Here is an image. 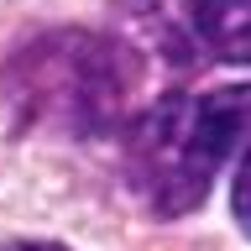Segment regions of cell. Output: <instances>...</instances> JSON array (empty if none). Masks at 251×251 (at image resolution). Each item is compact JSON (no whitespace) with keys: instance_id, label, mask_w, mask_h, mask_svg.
I'll return each mask as SVG.
<instances>
[{"instance_id":"3","label":"cell","mask_w":251,"mask_h":251,"mask_svg":"<svg viewBox=\"0 0 251 251\" xmlns=\"http://www.w3.org/2000/svg\"><path fill=\"white\" fill-rule=\"evenodd\" d=\"M188 26L220 63H251V0H188Z\"/></svg>"},{"instance_id":"2","label":"cell","mask_w":251,"mask_h":251,"mask_svg":"<svg viewBox=\"0 0 251 251\" xmlns=\"http://www.w3.org/2000/svg\"><path fill=\"white\" fill-rule=\"evenodd\" d=\"M225 157H251V84L173 89L126 126V183L162 220L199 209Z\"/></svg>"},{"instance_id":"5","label":"cell","mask_w":251,"mask_h":251,"mask_svg":"<svg viewBox=\"0 0 251 251\" xmlns=\"http://www.w3.org/2000/svg\"><path fill=\"white\" fill-rule=\"evenodd\" d=\"M5 251H68V246H58V241H16Z\"/></svg>"},{"instance_id":"4","label":"cell","mask_w":251,"mask_h":251,"mask_svg":"<svg viewBox=\"0 0 251 251\" xmlns=\"http://www.w3.org/2000/svg\"><path fill=\"white\" fill-rule=\"evenodd\" d=\"M230 209H235V225L251 235V157L241 162V173H235V188H230Z\"/></svg>"},{"instance_id":"1","label":"cell","mask_w":251,"mask_h":251,"mask_svg":"<svg viewBox=\"0 0 251 251\" xmlns=\"http://www.w3.org/2000/svg\"><path fill=\"white\" fill-rule=\"evenodd\" d=\"M141 58L121 37L58 26L21 42L0 68V94L21 126L52 136H105L126 126Z\"/></svg>"}]
</instances>
